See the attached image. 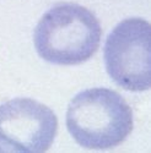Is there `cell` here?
I'll list each match as a JSON object with an SVG mask.
<instances>
[{
  "label": "cell",
  "mask_w": 151,
  "mask_h": 153,
  "mask_svg": "<svg viewBox=\"0 0 151 153\" xmlns=\"http://www.w3.org/2000/svg\"><path fill=\"white\" fill-rule=\"evenodd\" d=\"M101 38L102 28L93 12L75 3H59L38 21L33 42L46 61L79 65L95 55Z\"/></svg>",
  "instance_id": "1"
},
{
  "label": "cell",
  "mask_w": 151,
  "mask_h": 153,
  "mask_svg": "<svg viewBox=\"0 0 151 153\" xmlns=\"http://www.w3.org/2000/svg\"><path fill=\"white\" fill-rule=\"evenodd\" d=\"M67 127L80 146L109 149L123 143L132 134L133 110L118 92L102 87L89 88L69 103Z\"/></svg>",
  "instance_id": "2"
},
{
  "label": "cell",
  "mask_w": 151,
  "mask_h": 153,
  "mask_svg": "<svg viewBox=\"0 0 151 153\" xmlns=\"http://www.w3.org/2000/svg\"><path fill=\"white\" fill-rule=\"evenodd\" d=\"M109 77L127 91H147L151 85V27L140 17L119 22L105 44Z\"/></svg>",
  "instance_id": "3"
},
{
  "label": "cell",
  "mask_w": 151,
  "mask_h": 153,
  "mask_svg": "<svg viewBox=\"0 0 151 153\" xmlns=\"http://www.w3.org/2000/svg\"><path fill=\"white\" fill-rule=\"evenodd\" d=\"M58 132V118L32 98H14L0 104V152L42 153Z\"/></svg>",
  "instance_id": "4"
}]
</instances>
